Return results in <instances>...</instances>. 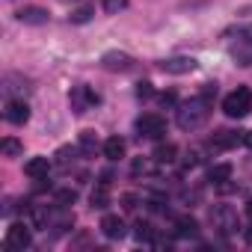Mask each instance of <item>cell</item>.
<instances>
[{"label":"cell","mask_w":252,"mask_h":252,"mask_svg":"<svg viewBox=\"0 0 252 252\" xmlns=\"http://www.w3.org/2000/svg\"><path fill=\"white\" fill-rule=\"evenodd\" d=\"M21 24H30V27H42V24H48V9H42V6H24L18 15H15Z\"/></svg>","instance_id":"cell-13"},{"label":"cell","mask_w":252,"mask_h":252,"mask_svg":"<svg viewBox=\"0 0 252 252\" xmlns=\"http://www.w3.org/2000/svg\"><path fill=\"white\" fill-rule=\"evenodd\" d=\"M196 65H199V63H196L193 57H169V60L160 63V71L178 77V74H190V71H196Z\"/></svg>","instance_id":"cell-9"},{"label":"cell","mask_w":252,"mask_h":252,"mask_svg":"<svg viewBox=\"0 0 252 252\" xmlns=\"http://www.w3.org/2000/svg\"><path fill=\"white\" fill-rule=\"evenodd\" d=\"M77 152H80V146L77 149H71V146H63L54 158H57V166H63V169H68V166H74L77 163Z\"/></svg>","instance_id":"cell-20"},{"label":"cell","mask_w":252,"mask_h":252,"mask_svg":"<svg viewBox=\"0 0 252 252\" xmlns=\"http://www.w3.org/2000/svg\"><path fill=\"white\" fill-rule=\"evenodd\" d=\"M246 217H249V220H252V199H249V202H246Z\"/></svg>","instance_id":"cell-35"},{"label":"cell","mask_w":252,"mask_h":252,"mask_svg":"<svg viewBox=\"0 0 252 252\" xmlns=\"http://www.w3.org/2000/svg\"><path fill=\"white\" fill-rule=\"evenodd\" d=\"M222 113L228 119H243L252 113V89L249 86H237L234 92H228L222 98Z\"/></svg>","instance_id":"cell-2"},{"label":"cell","mask_w":252,"mask_h":252,"mask_svg":"<svg viewBox=\"0 0 252 252\" xmlns=\"http://www.w3.org/2000/svg\"><path fill=\"white\" fill-rule=\"evenodd\" d=\"M175 101H178L175 92H163V95H160V104H163V107H175Z\"/></svg>","instance_id":"cell-32"},{"label":"cell","mask_w":252,"mask_h":252,"mask_svg":"<svg viewBox=\"0 0 252 252\" xmlns=\"http://www.w3.org/2000/svg\"><path fill=\"white\" fill-rule=\"evenodd\" d=\"M77 146H80L83 155H95V149H98V137H95V131H80Z\"/></svg>","instance_id":"cell-21"},{"label":"cell","mask_w":252,"mask_h":252,"mask_svg":"<svg viewBox=\"0 0 252 252\" xmlns=\"http://www.w3.org/2000/svg\"><path fill=\"white\" fill-rule=\"evenodd\" d=\"M211 222H214V228L220 231V234H237V228H240V220H237V211L231 208V205H217L214 211H211Z\"/></svg>","instance_id":"cell-4"},{"label":"cell","mask_w":252,"mask_h":252,"mask_svg":"<svg viewBox=\"0 0 252 252\" xmlns=\"http://www.w3.org/2000/svg\"><path fill=\"white\" fill-rule=\"evenodd\" d=\"M175 155H178V149H175L172 143H160V146L155 149V155H152V158H155L158 163H172V160H175Z\"/></svg>","instance_id":"cell-22"},{"label":"cell","mask_w":252,"mask_h":252,"mask_svg":"<svg viewBox=\"0 0 252 252\" xmlns=\"http://www.w3.org/2000/svg\"><path fill=\"white\" fill-rule=\"evenodd\" d=\"M3 116H6V122H12V125H27V119H30V104H27L24 98H9Z\"/></svg>","instance_id":"cell-11"},{"label":"cell","mask_w":252,"mask_h":252,"mask_svg":"<svg viewBox=\"0 0 252 252\" xmlns=\"http://www.w3.org/2000/svg\"><path fill=\"white\" fill-rule=\"evenodd\" d=\"M208 181L217 187V184H222V181H231V163H214L211 169H208Z\"/></svg>","instance_id":"cell-17"},{"label":"cell","mask_w":252,"mask_h":252,"mask_svg":"<svg viewBox=\"0 0 252 252\" xmlns=\"http://www.w3.org/2000/svg\"><path fill=\"white\" fill-rule=\"evenodd\" d=\"M101 234H104L107 240H122V237H125V222H122V217L104 214V220H101Z\"/></svg>","instance_id":"cell-12"},{"label":"cell","mask_w":252,"mask_h":252,"mask_svg":"<svg viewBox=\"0 0 252 252\" xmlns=\"http://www.w3.org/2000/svg\"><path fill=\"white\" fill-rule=\"evenodd\" d=\"M208 113H211V104H205L202 98H190V101L178 104L175 122H178L181 131H199L202 125L208 122Z\"/></svg>","instance_id":"cell-1"},{"label":"cell","mask_w":252,"mask_h":252,"mask_svg":"<svg viewBox=\"0 0 252 252\" xmlns=\"http://www.w3.org/2000/svg\"><path fill=\"white\" fill-rule=\"evenodd\" d=\"M152 95H155V86H152L149 80L137 83V98H143V101H146V98H152Z\"/></svg>","instance_id":"cell-30"},{"label":"cell","mask_w":252,"mask_h":252,"mask_svg":"<svg viewBox=\"0 0 252 252\" xmlns=\"http://www.w3.org/2000/svg\"><path fill=\"white\" fill-rule=\"evenodd\" d=\"M101 6L107 15H119V12L128 9V0H101Z\"/></svg>","instance_id":"cell-26"},{"label":"cell","mask_w":252,"mask_h":252,"mask_svg":"<svg viewBox=\"0 0 252 252\" xmlns=\"http://www.w3.org/2000/svg\"><path fill=\"white\" fill-rule=\"evenodd\" d=\"M243 237H246V243H252V225H249V228L243 231Z\"/></svg>","instance_id":"cell-34"},{"label":"cell","mask_w":252,"mask_h":252,"mask_svg":"<svg viewBox=\"0 0 252 252\" xmlns=\"http://www.w3.org/2000/svg\"><path fill=\"white\" fill-rule=\"evenodd\" d=\"M24 172L33 178V181H48V172H51V160L48 158H30L24 163Z\"/></svg>","instance_id":"cell-14"},{"label":"cell","mask_w":252,"mask_h":252,"mask_svg":"<svg viewBox=\"0 0 252 252\" xmlns=\"http://www.w3.org/2000/svg\"><path fill=\"white\" fill-rule=\"evenodd\" d=\"M68 104H71V113L83 116V113H89L92 107L101 104V95H98L92 86H74L71 95H68Z\"/></svg>","instance_id":"cell-5"},{"label":"cell","mask_w":252,"mask_h":252,"mask_svg":"<svg viewBox=\"0 0 252 252\" xmlns=\"http://www.w3.org/2000/svg\"><path fill=\"white\" fill-rule=\"evenodd\" d=\"M243 143H246V146L252 149V131H246V134H243Z\"/></svg>","instance_id":"cell-33"},{"label":"cell","mask_w":252,"mask_h":252,"mask_svg":"<svg viewBox=\"0 0 252 252\" xmlns=\"http://www.w3.org/2000/svg\"><path fill=\"white\" fill-rule=\"evenodd\" d=\"M199 98H202L205 104H214V98H217V83H205L202 92H199Z\"/></svg>","instance_id":"cell-28"},{"label":"cell","mask_w":252,"mask_h":252,"mask_svg":"<svg viewBox=\"0 0 252 252\" xmlns=\"http://www.w3.org/2000/svg\"><path fill=\"white\" fill-rule=\"evenodd\" d=\"M237 33V42L228 48L231 60L237 65H252V27H237V30H228L225 36H234Z\"/></svg>","instance_id":"cell-3"},{"label":"cell","mask_w":252,"mask_h":252,"mask_svg":"<svg viewBox=\"0 0 252 252\" xmlns=\"http://www.w3.org/2000/svg\"><path fill=\"white\" fill-rule=\"evenodd\" d=\"M137 131H140V137H146V140H160V137L166 134V122H163L158 113H143V116L137 119Z\"/></svg>","instance_id":"cell-7"},{"label":"cell","mask_w":252,"mask_h":252,"mask_svg":"<svg viewBox=\"0 0 252 252\" xmlns=\"http://www.w3.org/2000/svg\"><path fill=\"white\" fill-rule=\"evenodd\" d=\"M131 172H134V175L140 178V175H149V172H152V166H149V160H143V158H137V160L131 163Z\"/></svg>","instance_id":"cell-29"},{"label":"cell","mask_w":252,"mask_h":252,"mask_svg":"<svg viewBox=\"0 0 252 252\" xmlns=\"http://www.w3.org/2000/svg\"><path fill=\"white\" fill-rule=\"evenodd\" d=\"M175 234L178 237H199V222L193 220V217H178L175 220Z\"/></svg>","instance_id":"cell-16"},{"label":"cell","mask_w":252,"mask_h":252,"mask_svg":"<svg viewBox=\"0 0 252 252\" xmlns=\"http://www.w3.org/2000/svg\"><path fill=\"white\" fill-rule=\"evenodd\" d=\"M0 152H3L6 158H18V155L24 152V146H21V143H18L15 137H6L3 143H0Z\"/></svg>","instance_id":"cell-25"},{"label":"cell","mask_w":252,"mask_h":252,"mask_svg":"<svg viewBox=\"0 0 252 252\" xmlns=\"http://www.w3.org/2000/svg\"><path fill=\"white\" fill-rule=\"evenodd\" d=\"M137 202H140V199H137L134 193H125V196H122V208H125V211H134Z\"/></svg>","instance_id":"cell-31"},{"label":"cell","mask_w":252,"mask_h":252,"mask_svg":"<svg viewBox=\"0 0 252 252\" xmlns=\"http://www.w3.org/2000/svg\"><path fill=\"white\" fill-rule=\"evenodd\" d=\"M74 202H77V193L74 190H68V187L65 190H57V205L60 208H71Z\"/></svg>","instance_id":"cell-27"},{"label":"cell","mask_w":252,"mask_h":252,"mask_svg":"<svg viewBox=\"0 0 252 252\" xmlns=\"http://www.w3.org/2000/svg\"><path fill=\"white\" fill-rule=\"evenodd\" d=\"M243 134H246V131H217V134L208 140V146H211L214 152H228V149H234L237 143H243Z\"/></svg>","instance_id":"cell-10"},{"label":"cell","mask_w":252,"mask_h":252,"mask_svg":"<svg viewBox=\"0 0 252 252\" xmlns=\"http://www.w3.org/2000/svg\"><path fill=\"white\" fill-rule=\"evenodd\" d=\"M89 202H92V208H98V211H104V208L110 205V193H107V184H104V181H101V184L92 190Z\"/></svg>","instance_id":"cell-23"},{"label":"cell","mask_w":252,"mask_h":252,"mask_svg":"<svg viewBox=\"0 0 252 252\" xmlns=\"http://www.w3.org/2000/svg\"><path fill=\"white\" fill-rule=\"evenodd\" d=\"M92 15H95V6H92V3H80V6L71 9L68 21H71V24H86V21H92Z\"/></svg>","instance_id":"cell-19"},{"label":"cell","mask_w":252,"mask_h":252,"mask_svg":"<svg viewBox=\"0 0 252 252\" xmlns=\"http://www.w3.org/2000/svg\"><path fill=\"white\" fill-rule=\"evenodd\" d=\"M155 234H158V231H155V228H152V222H146V220H140V222L134 225V237H137L140 243H143V240H146V243H152V240H155Z\"/></svg>","instance_id":"cell-24"},{"label":"cell","mask_w":252,"mask_h":252,"mask_svg":"<svg viewBox=\"0 0 252 252\" xmlns=\"http://www.w3.org/2000/svg\"><path fill=\"white\" fill-rule=\"evenodd\" d=\"M30 220H33V228H45V231H48V222H51L48 205H33V208H30Z\"/></svg>","instance_id":"cell-18"},{"label":"cell","mask_w":252,"mask_h":252,"mask_svg":"<svg viewBox=\"0 0 252 252\" xmlns=\"http://www.w3.org/2000/svg\"><path fill=\"white\" fill-rule=\"evenodd\" d=\"M101 152H104V158H107V160H122V158H125V152H128V143H125L122 137H110V140H104Z\"/></svg>","instance_id":"cell-15"},{"label":"cell","mask_w":252,"mask_h":252,"mask_svg":"<svg viewBox=\"0 0 252 252\" xmlns=\"http://www.w3.org/2000/svg\"><path fill=\"white\" fill-rule=\"evenodd\" d=\"M30 243H33V234H30V228H27L24 222H12V225L6 228V240H3V246H6L9 252H24Z\"/></svg>","instance_id":"cell-6"},{"label":"cell","mask_w":252,"mask_h":252,"mask_svg":"<svg viewBox=\"0 0 252 252\" xmlns=\"http://www.w3.org/2000/svg\"><path fill=\"white\" fill-rule=\"evenodd\" d=\"M101 65L107 71H131L134 68V57L131 54H125V51H107L101 57Z\"/></svg>","instance_id":"cell-8"}]
</instances>
